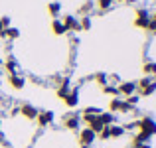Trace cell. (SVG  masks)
Returning <instances> with one entry per match:
<instances>
[{"instance_id": "obj_1", "label": "cell", "mask_w": 156, "mask_h": 148, "mask_svg": "<svg viewBox=\"0 0 156 148\" xmlns=\"http://www.w3.org/2000/svg\"><path fill=\"white\" fill-rule=\"evenodd\" d=\"M136 129H138V132H144L152 138L156 134V121L152 117H142L140 121H136Z\"/></svg>"}, {"instance_id": "obj_2", "label": "cell", "mask_w": 156, "mask_h": 148, "mask_svg": "<svg viewBox=\"0 0 156 148\" xmlns=\"http://www.w3.org/2000/svg\"><path fill=\"white\" fill-rule=\"evenodd\" d=\"M95 140H97V134L93 132L91 129H87V126H85V129H81V130H79L77 142H79V146H81V148H91Z\"/></svg>"}, {"instance_id": "obj_3", "label": "cell", "mask_w": 156, "mask_h": 148, "mask_svg": "<svg viewBox=\"0 0 156 148\" xmlns=\"http://www.w3.org/2000/svg\"><path fill=\"white\" fill-rule=\"evenodd\" d=\"M133 111V107L129 105V103L125 101V99H119V97H113L109 101V113H130Z\"/></svg>"}, {"instance_id": "obj_4", "label": "cell", "mask_w": 156, "mask_h": 148, "mask_svg": "<svg viewBox=\"0 0 156 148\" xmlns=\"http://www.w3.org/2000/svg\"><path fill=\"white\" fill-rule=\"evenodd\" d=\"M148 24H150V12L146 8H138L136 16H134V26L140 28V30H146Z\"/></svg>"}, {"instance_id": "obj_5", "label": "cell", "mask_w": 156, "mask_h": 148, "mask_svg": "<svg viewBox=\"0 0 156 148\" xmlns=\"http://www.w3.org/2000/svg\"><path fill=\"white\" fill-rule=\"evenodd\" d=\"M63 126L67 130H79V126H81V117L77 113H69V115H65L63 117Z\"/></svg>"}, {"instance_id": "obj_6", "label": "cell", "mask_w": 156, "mask_h": 148, "mask_svg": "<svg viewBox=\"0 0 156 148\" xmlns=\"http://www.w3.org/2000/svg\"><path fill=\"white\" fill-rule=\"evenodd\" d=\"M117 91H119V95H122L126 99V97L136 93V83H134V81H121V83L117 85Z\"/></svg>"}, {"instance_id": "obj_7", "label": "cell", "mask_w": 156, "mask_h": 148, "mask_svg": "<svg viewBox=\"0 0 156 148\" xmlns=\"http://www.w3.org/2000/svg\"><path fill=\"white\" fill-rule=\"evenodd\" d=\"M53 118H55V115H53V111H40L38 117H36V121H38V125L42 126H50L53 122Z\"/></svg>"}, {"instance_id": "obj_8", "label": "cell", "mask_w": 156, "mask_h": 148, "mask_svg": "<svg viewBox=\"0 0 156 148\" xmlns=\"http://www.w3.org/2000/svg\"><path fill=\"white\" fill-rule=\"evenodd\" d=\"M38 113H40V111L36 109L34 105H30V103H24V105L20 107V115H22L24 118H28V121H36Z\"/></svg>"}, {"instance_id": "obj_9", "label": "cell", "mask_w": 156, "mask_h": 148, "mask_svg": "<svg viewBox=\"0 0 156 148\" xmlns=\"http://www.w3.org/2000/svg\"><path fill=\"white\" fill-rule=\"evenodd\" d=\"M61 22H63V26H65V30H67V32H79L81 30L79 20H77L75 16H71V14L63 16V18H61Z\"/></svg>"}, {"instance_id": "obj_10", "label": "cell", "mask_w": 156, "mask_h": 148, "mask_svg": "<svg viewBox=\"0 0 156 148\" xmlns=\"http://www.w3.org/2000/svg\"><path fill=\"white\" fill-rule=\"evenodd\" d=\"M8 83H10L12 89L20 91V89H24V85H26V79H24L22 75H18V73H14V75H8Z\"/></svg>"}, {"instance_id": "obj_11", "label": "cell", "mask_w": 156, "mask_h": 148, "mask_svg": "<svg viewBox=\"0 0 156 148\" xmlns=\"http://www.w3.org/2000/svg\"><path fill=\"white\" fill-rule=\"evenodd\" d=\"M63 103L69 107V109H73V107L79 105V89H71V91H69V95L63 99Z\"/></svg>"}, {"instance_id": "obj_12", "label": "cell", "mask_w": 156, "mask_h": 148, "mask_svg": "<svg viewBox=\"0 0 156 148\" xmlns=\"http://www.w3.org/2000/svg\"><path fill=\"white\" fill-rule=\"evenodd\" d=\"M148 142H150V136H148V134L136 132V134H134V138H133V142H130V148H140L142 144H148Z\"/></svg>"}, {"instance_id": "obj_13", "label": "cell", "mask_w": 156, "mask_h": 148, "mask_svg": "<svg viewBox=\"0 0 156 148\" xmlns=\"http://www.w3.org/2000/svg\"><path fill=\"white\" fill-rule=\"evenodd\" d=\"M69 91H71V89H69V81L67 79H61L59 83H57V89H55V95L59 97V99H65L69 95Z\"/></svg>"}, {"instance_id": "obj_14", "label": "cell", "mask_w": 156, "mask_h": 148, "mask_svg": "<svg viewBox=\"0 0 156 148\" xmlns=\"http://www.w3.org/2000/svg\"><path fill=\"white\" fill-rule=\"evenodd\" d=\"M4 67H6V71H8V75H14V73H18V61H16L14 59V57H8V59L6 61H4Z\"/></svg>"}, {"instance_id": "obj_15", "label": "cell", "mask_w": 156, "mask_h": 148, "mask_svg": "<svg viewBox=\"0 0 156 148\" xmlns=\"http://www.w3.org/2000/svg\"><path fill=\"white\" fill-rule=\"evenodd\" d=\"M51 32L55 36H63V34H67V30H65V26H63V22H61L59 18H55L51 22Z\"/></svg>"}, {"instance_id": "obj_16", "label": "cell", "mask_w": 156, "mask_h": 148, "mask_svg": "<svg viewBox=\"0 0 156 148\" xmlns=\"http://www.w3.org/2000/svg\"><path fill=\"white\" fill-rule=\"evenodd\" d=\"M142 73L146 77H156V61H146L142 65Z\"/></svg>"}, {"instance_id": "obj_17", "label": "cell", "mask_w": 156, "mask_h": 148, "mask_svg": "<svg viewBox=\"0 0 156 148\" xmlns=\"http://www.w3.org/2000/svg\"><path fill=\"white\" fill-rule=\"evenodd\" d=\"M99 121L103 122V126H111V125H115V115L109 113V111H105V113L99 115Z\"/></svg>"}, {"instance_id": "obj_18", "label": "cell", "mask_w": 156, "mask_h": 148, "mask_svg": "<svg viewBox=\"0 0 156 148\" xmlns=\"http://www.w3.org/2000/svg\"><path fill=\"white\" fill-rule=\"evenodd\" d=\"M109 134H111V138H121L122 134H125V126H121V125H111L109 126Z\"/></svg>"}, {"instance_id": "obj_19", "label": "cell", "mask_w": 156, "mask_h": 148, "mask_svg": "<svg viewBox=\"0 0 156 148\" xmlns=\"http://www.w3.org/2000/svg\"><path fill=\"white\" fill-rule=\"evenodd\" d=\"M2 38H8V40H18V38H20V30H18V28H14V26H10V28H6V30H4Z\"/></svg>"}, {"instance_id": "obj_20", "label": "cell", "mask_w": 156, "mask_h": 148, "mask_svg": "<svg viewBox=\"0 0 156 148\" xmlns=\"http://www.w3.org/2000/svg\"><path fill=\"white\" fill-rule=\"evenodd\" d=\"M48 12H50V16H53V20H55L61 12V2H50L48 4Z\"/></svg>"}, {"instance_id": "obj_21", "label": "cell", "mask_w": 156, "mask_h": 148, "mask_svg": "<svg viewBox=\"0 0 156 148\" xmlns=\"http://www.w3.org/2000/svg\"><path fill=\"white\" fill-rule=\"evenodd\" d=\"M138 93H140V97H150L152 93H156V79L150 85H146L144 89H138Z\"/></svg>"}, {"instance_id": "obj_22", "label": "cell", "mask_w": 156, "mask_h": 148, "mask_svg": "<svg viewBox=\"0 0 156 148\" xmlns=\"http://www.w3.org/2000/svg\"><path fill=\"white\" fill-rule=\"evenodd\" d=\"M103 93H105V95H111V97H119V91H117V87H115V85H105V87H103Z\"/></svg>"}, {"instance_id": "obj_23", "label": "cell", "mask_w": 156, "mask_h": 148, "mask_svg": "<svg viewBox=\"0 0 156 148\" xmlns=\"http://www.w3.org/2000/svg\"><path fill=\"white\" fill-rule=\"evenodd\" d=\"M79 26H81V30H91V18H89V16H83V18L79 20Z\"/></svg>"}, {"instance_id": "obj_24", "label": "cell", "mask_w": 156, "mask_h": 148, "mask_svg": "<svg viewBox=\"0 0 156 148\" xmlns=\"http://www.w3.org/2000/svg\"><path fill=\"white\" fill-rule=\"evenodd\" d=\"M101 113H103V111H101L99 107H87V109L83 111V115H95V117H99Z\"/></svg>"}, {"instance_id": "obj_25", "label": "cell", "mask_w": 156, "mask_h": 148, "mask_svg": "<svg viewBox=\"0 0 156 148\" xmlns=\"http://www.w3.org/2000/svg\"><path fill=\"white\" fill-rule=\"evenodd\" d=\"M111 4H113V0H97V6H99V10H109Z\"/></svg>"}, {"instance_id": "obj_26", "label": "cell", "mask_w": 156, "mask_h": 148, "mask_svg": "<svg viewBox=\"0 0 156 148\" xmlns=\"http://www.w3.org/2000/svg\"><path fill=\"white\" fill-rule=\"evenodd\" d=\"M95 81L101 85V87H105V85H107V75H105V73H99V75L95 77Z\"/></svg>"}, {"instance_id": "obj_27", "label": "cell", "mask_w": 156, "mask_h": 148, "mask_svg": "<svg viewBox=\"0 0 156 148\" xmlns=\"http://www.w3.org/2000/svg\"><path fill=\"white\" fill-rule=\"evenodd\" d=\"M125 101H126V103H129V105L134 109V107H136V103H138V97H136V95H130V97H126Z\"/></svg>"}, {"instance_id": "obj_28", "label": "cell", "mask_w": 156, "mask_h": 148, "mask_svg": "<svg viewBox=\"0 0 156 148\" xmlns=\"http://www.w3.org/2000/svg\"><path fill=\"white\" fill-rule=\"evenodd\" d=\"M0 22H2L4 28H10V18H8V16H2V18H0Z\"/></svg>"}, {"instance_id": "obj_29", "label": "cell", "mask_w": 156, "mask_h": 148, "mask_svg": "<svg viewBox=\"0 0 156 148\" xmlns=\"http://www.w3.org/2000/svg\"><path fill=\"white\" fill-rule=\"evenodd\" d=\"M146 30H148V32H152V34L156 36V22H152V20H150V24H148V28H146Z\"/></svg>"}, {"instance_id": "obj_30", "label": "cell", "mask_w": 156, "mask_h": 148, "mask_svg": "<svg viewBox=\"0 0 156 148\" xmlns=\"http://www.w3.org/2000/svg\"><path fill=\"white\" fill-rule=\"evenodd\" d=\"M91 6H93V4H91V2H87L83 8H81V12H89V8H91Z\"/></svg>"}, {"instance_id": "obj_31", "label": "cell", "mask_w": 156, "mask_h": 148, "mask_svg": "<svg viewBox=\"0 0 156 148\" xmlns=\"http://www.w3.org/2000/svg\"><path fill=\"white\" fill-rule=\"evenodd\" d=\"M4 30H6V28L2 26V22H0V38H2V34H4Z\"/></svg>"}, {"instance_id": "obj_32", "label": "cell", "mask_w": 156, "mask_h": 148, "mask_svg": "<svg viewBox=\"0 0 156 148\" xmlns=\"http://www.w3.org/2000/svg\"><path fill=\"white\" fill-rule=\"evenodd\" d=\"M150 20H152V22H156V12H154V14H150Z\"/></svg>"}, {"instance_id": "obj_33", "label": "cell", "mask_w": 156, "mask_h": 148, "mask_svg": "<svg viewBox=\"0 0 156 148\" xmlns=\"http://www.w3.org/2000/svg\"><path fill=\"white\" fill-rule=\"evenodd\" d=\"M140 148H152V146H150V142H148V144H142Z\"/></svg>"}, {"instance_id": "obj_34", "label": "cell", "mask_w": 156, "mask_h": 148, "mask_svg": "<svg viewBox=\"0 0 156 148\" xmlns=\"http://www.w3.org/2000/svg\"><path fill=\"white\" fill-rule=\"evenodd\" d=\"M0 132H2V122H0Z\"/></svg>"}, {"instance_id": "obj_35", "label": "cell", "mask_w": 156, "mask_h": 148, "mask_svg": "<svg viewBox=\"0 0 156 148\" xmlns=\"http://www.w3.org/2000/svg\"><path fill=\"white\" fill-rule=\"evenodd\" d=\"M0 142H4V140H2V136H0Z\"/></svg>"}, {"instance_id": "obj_36", "label": "cell", "mask_w": 156, "mask_h": 148, "mask_svg": "<svg viewBox=\"0 0 156 148\" xmlns=\"http://www.w3.org/2000/svg\"><path fill=\"white\" fill-rule=\"evenodd\" d=\"M0 67H2V61H0Z\"/></svg>"}]
</instances>
